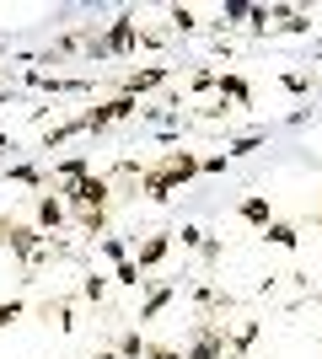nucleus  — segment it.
Listing matches in <instances>:
<instances>
[{
    "mask_svg": "<svg viewBox=\"0 0 322 359\" xmlns=\"http://www.w3.org/2000/svg\"><path fill=\"white\" fill-rule=\"evenodd\" d=\"M194 177H199V156H194V150H167V156L145 161V172H140V194L151 198V204H167V198L183 194Z\"/></svg>",
    "mask_w": 322,
    "mask_h": 359,
    "instance_id": "obj_1",
    "label": "nucleus"
},
{
    "mask_svg": "<svg viewBox=\"0 0 322 359\" xmlns=\"http://www.w3.org/2000/svg\"><path fill=\"white\" fill-rule=\"evenodd\" d=\"M135 48H140V22H135V11H119L113 22H107V32H92V38H86L81 60H86V65L123 60V54H135Z\"/></svg>",
    "mask_w": 322,
    "mask_h": 359,
    "instance_id": "obj_2",
    "label": "nucleus"
},
{
    "mask_svg": "<svg viewBox=\"0 0 322 359\" xmlns=\"http://www.w3.org/2000/svg\"><path fill=\"white\" fill-rule=\"evenodd\" d=\"M54 194H60V204L70 215H86V210H113V177L107 172H86V177H76V182H48Z\"/></svg>",
    "mask_w": 322,
    "mask_h": 359,
    "instance_id": "obj_3",
    "label": "nucleus"
},
{
    "mask_svg": "<svg viewBox=\"0 0 322 359\" xmlns=\"http://www.w3.org/2000/svg\"><path fill=\"white\" fill-rule=\"evenodd\" d=\"M226 344H231L226 316H199V322H194V338L183 344V359H226Z\"/></svg>",
    "mask_w": 322,
    "mask_h": 359,
    "instance_id": "obj_4",
    "label": "nucleus"
},
{
    "mask_svg": "<svg viewBox=\"0 0 322 359\" xmlns=\"http://www.w3.org/2000/svg\"><path fill=\"white\" fill-rule=\"evenodd\" d=\"M135 113H140V102H135V97H119V91H113L107 102L86 107V113H81V123H86V135H102V129H113V123L135 118Z\"/></svg>",
    "mask_w": 322,
    "mask_h": 359,
    "instance_id": "obj_5",
    "label": "nucleus"
},
{
    "mask_svg": "<svg viewBox=\"0 0 322 359\" xmlns=\"http://www.w3.org/2000/svg\"><path fill=\"white\" fill-rule=\"evenodd\" d=\"M172 81V65H140V70H123L113 86H119V97H151V91H161Z\"/></svg>",
    "mask_w": 322,
    "mask_h": 359,
    "instance_id": "obj_6",
    "label": "nucleus"
},
{
    "mask_svg": "<svg viewBox=\"0 0 322 359\" xmlns=\"http://www.w3.org/2000/svg\"><path fill=\"white\" fill-rule=\"evenodd\" d=\"M6 247H11V252L22 257V269L32 273V263L48 252V236L38 231V225H27V220H11V231H6Z\"/></svg>",
    "mask_w": 322,
    "mask_h": 359,
    "instance_id": "obj_7",
    "label": "nucleus"
},
{
    "mask_svg": "<svg viewBox=\"0 0 322 359\" xmlns=\"http://www.w3.org/2000/svg\"><path fill=\"white\" fill-rule=\"evenodd\" d=\"M129 257H135V269H140V273L161 269V263L172 257V231H151V236H140V241H135V252H129Z\"/></svg>",
    "mask_w": 322,
    "mask_h": 359,
    "instance_id": "obj_8",
    "label": "nucleus"
},
{
    "mask_svg": "<svg viewBox=\"0 0 322 359\" xmlns=\"http://www.w3.org/2000/svg\"><path fill=\"white\" fill-rule=\"evenodd\" d=\"M65 220H70V210L60 204V194H54V188L38 194V204H32V225H38L43 236H54V231H65Z\"/></svg>",
    "mask_w": 322,
    "mask_h": 359,
    "instance_id": "obj_9",
    "label": "nucleus"
},
{
    "mask_svg": "<svg viewBox=\"0 0 322 359\" xmlns=\"http://www.w3.org/2000/svg\"><path fill=\"white\" fill-rule=\"evenodd\" d=\"M215 97L242 113V107H253V81H247V75H236V70H231V75H215Z\"/></svg>",
    "mask_w": 322,
    "mask_h": 359,
    "instance_id": "obj_10",
    "label": "nucleus"
},
{
    "mask_svg": "<svg viewBox=\"0 0 322 359\" xmlns=\"http://www.w3.org/2000/svg\"><path fill=\"white\" fill-rule=\"evenodd\" d=\"M236 215H242V225H253V231H263V225L274 220V204H269V194H247L242 204H236Z\"/></svg>",
    "mask_w": 322,
    "mask_h": 359,
    "instance_id": "obj_11",
    "label": "nucleus"
},
{
    "mask_svg": "<svg viewBox=\"0 0 322 359\" xmlns=\"http://www.w3.org/2000/svg\"><path fill=\"white\" fill-rule=\"evenodd\" d=\"M263 241L279 247V252H295V247H301V231H295L290 220H269V225H263Z\"/></svg>",
    "mask_w": 322,
    "mask_h": 359,
    "instance_id": "obj_12",
    "label": "nucleus"
},
{
    "mask_svg": "<svg viewBox=\"0 0 322 359\" xmlns=\"http://www.w3.org/2000/svg\"><path fill=\"white\" fill-rule=\"evenodd\" d=\"M76 135H86L81 113H76V118H65V123H54V129H43V150H60V145H70Z\"/></svg>",
    "mask_w": 322,
    "mask_h": 359,
    "instance_id": "obj_13",
    "label": "nucleus"
},
{
    "mask_svg": "<svg viewBox=\"0 0 322 359\" xmlns=\"http://www.w3.org/2000/svg\"><path fill=\"white\" fill-rule=\"evenodd\" d=\"M172 300H177V285H156L151 295H145V306H140V322H156V316L167 311Z\"/></svg>",
    "mask_w": 322,
    "mask_h": 359,
    "instance_id": "obj_14",
    "label": "nucleus"
},
{
    "mask_svg": "<svg viewBox=\"0 0 322 359\" xmlns=\"http://www.w3.org/2000/svg\"><path fill=\"white\" fill-rule=\"evenodd\" d=\"M258 332H263V322H242V327H231V344H226V354H231V359H247V348L258 344Z\"/></svg>",
    "mask_w": 322,
    "mask_h": 359,
    "instance_id": "obj_15",
    "label": "nucleus"
},
{
    "mask_svg": "<svg viewBox=\"0 0 322 359\" xmlns=\"http://www.w3.org/2000/svg\"><path fill=\"white\" fill-rule=\"evenodd\" d=\"M86 172H97L92 156H65V161H54V177L48 182H76V177H86Z\"/></svg>",
    "mask_w": 322,
    "mask_h": 359,
    "instance_id": "obj_16",
    "label": "nucleus"
},
{
    "mask_svg": "<svg viewBox=\"0 0 322 359\" xmlns=\"http://www.w3.org/2000/svg\"><path fill=\"white\" fill-rule=\"evenodd\" d=\"M11 182H22V188H48V172L38 161H11V172H6Z\"/></svg>",
    "mask_w": 322,
    "mask_h": 359,
    "instance_id": "obj_17",
    "label": "nucleus"
},
{
    "mask_svg": "<svg viewBox=\"0 0 322 359\" xmlns=\"http://www.w3.org/2000/svg\"><path fill=\"white\" fill-rule=\"evenodd\" d=\"M269 145V129H253V135H236V140H226V161H236V156H253V150H263Z\"/></svg>",
    "mask_w": 322,
    "mask_h": 359,
    "instance_id": "obj_18",
    "label": "nucleus"
},
{
    "mask_svg": "<svg viewBox=\"0 0 322 359\" xmlns=\"http://www.w3.org/2000/svg\"><path fill=\"white\" fill-rule=\"evenodd\" d=\"M247 11H253L247 0H226V6L215 11V22H210V27H215V32H226V27H236V22H247Z\"/></svg>",
    "mask_w": 322,
    "mask_h": 359,
    "instance_id": "obj_19",
    "label": "nucleus"
},
{
    "mask_svg": "<svg viewBox=\"0 0 322 359\" xmlns=\"http://www.w3.org/2000/svg\"><path fill=\"white\" fill-rule=\"evenodd\" d=\"M43 316H48V322H60L65 332L76 327V306H70L65 295H48V300H43Z\"/></svg>",
    "mask_w": 322,
    "mask_h": 359,
    "instance_id": "obj_20",
    "label": "nucleus"
},
{
    "mask_svg": "<svg viewBox=\"0 0 322 359\" xmlns=\"http://www.w3.org/2000/svg\"><path fill=\"white\" fill-rule=\"evenodd\" d=\"M113 354H119V359H145V338H140V327H123L119 344H113Z\"/></svg>",
    "mask_w": 322,
    "mask_h": 359,
    "instance_id": "obj_21",
    "label": "nucleus"
},
{
    "mask_svg": "<svg viewBox=\"0 0 322 359\" xmlns=\"http://www.w3.org/2000/svg\"><path fill=\"white\" fill-rule=\"evenodd\" d=\"M113 285H123V290H145L151 279L135 269V257H123V263H113Z\"/></svg>",
    "mask_w": 322,
    "mask_h": 359,
    "instance_id": "obj_22",
    "label": "nucleus"
},
{
    "mask_svg": "<svg viewBox=\"0 0 322 359\" xmlns=\"http://www.w3.org/2000/svg\"><path fill=\"white\" fill-rule=\"evenodd\" d=\"M167 22H172L177 32H183V38H188V32H199V27H204V16L194 11V6H172V11H167Z\"/></svg>",
    "mask_w": 322,
    "mask_h": 359,
    "instance_id": "obj_23",
    "label": "nucleus"
},
{
    "mask_svg": "<svg viewBox=\"0 0 322 359\" xmlns=\"http://www.w3.org/2000/svg\"><path fill=\"white\" fill-rule=\"evenodd\" d=\"M81 300L102 306V300H107V273H86V279H81Z\"/></svg>",
    "mask_w": 322,
    "mask_h": 359,
    "instance_id": "obj_24",
    "label": "nucleus"
},
{
    "mask_svg": "<svg viewBox=\"0 0 322 359\" xmlns=\"http://www.w3.org/2000/svg\"><path fill=\"white\" fill-rule=\"evenodd\" d=\"M76 220H81V231H86L92 241L107 236V210H86V215H76Z\"/></svg>",
    "mask_w": 322,
    "mask_h": 359,
    "instance_id": "obj_25",
    "label": "nucleus"
},
{
    "mask_svg": "<svg viewBox=\"0 0 322 359\" xmlns=\"http://www.w3.org/2000/svg\"><path fill=\"white\" fill-rule=\"evenodd\" d=\"M204 236H210L204 225H183V231H172V247L183 241V252H199V247H204Z\"/></svg>",
    "mask_w": 322,
    "mask_h": 359,
    "instance_id": "obj_26",
    "label": "nucleus"
},
{
    "mask_svg": "<svg viewBox=\"0 0 322 359\" xmlns=\"http://www.w3.org/2000/svg\"><path fill=\"white\" fill-rule=\"evenodd\" d=\"M97 247H102V257H113V263H123V257L135 252V241H129V236H102Z\"/></svg>",
    "mask_w": 322,
    "mask_h": 359,
    "instance_id": "obj_27",
    "label": "nucleus"
},
{
    "mask_svg": "<svg viewBox=\"0 0 322 359\" xmlns=\"http://www.w3.org/2000/svg\"><path fill=\"white\" fill-rule=\"evenodd\" d=\"M279 86H285V91H295V97H307V91H311V75H301V70H285V75H279Z\"/></svg>",
    "mask_w": 322,
    "mask_h": 359,
    "instance_id": "obj_28",
    "label": "nucleus"
},
{
    "mask_svg": "<svg viewBox=\"0 0 322 359\" xmlns=\"http://www.w3.org/2000/svg\"><path fill=\"white\" fill-rule=\"evenodd\" d=\"M279 32H311V16L307 11H285L279 16Z\"/></svg>",
    "mask_w": 322,
    "mask_h": 359,
    "instance_id": "obj_29",
    "label": "nucleus"
},
{
    "mask_svg": "<svg viewBox=\"0 0 322 359\" xmlns=\"http://www.w3.org/2000/svg\"><path fill=\"white\" fill-rule=\"evenodd\" d=\"M215 75H220V70H194V75H188V91H194V97L215 91Z\"/></svg>",
    "mask_w": 322,
    "mask_h": 359,
    "instance_id": "obj_30",
    "label": "nucleus"
},
{
    "mask_svg": "<svg viewBox=\"0 0 322 359\" xmlns=\"http://www.w3.org/2000/svg\"><path fill=\"white\" fill-rule=\"evenodd\" d=\"M226 113H236L231 102H220V97H210V102H199V118H226Z\"/></svg>",
    "mask_w": 322,
    "mask_h": 359,
    "instance_id": "obj_31",
    "label": "nucleus"
},
{
    "mask_svg": "<svg viewBox=\"0 0 322 359\" xmlns=\"http://www.w3.org/2000/svg\"><path fill=\"white\" fill-rule=\"evenodd\" d=\"M22 311H27V300H6V306H0V327H11V322H22Z\"/></svg>",
    "mask_w": 322,
    "mask_h": 359,
    "instance_id": "obj_32",
    "label": "nucleus"
},
{
    "mask_svg": "<svg viewBox=\"0 0 322 359\" xmlns=\"http://www.w3.org/2000/svg\"><path fill=\"white\" fill-rule=\"evenodd\" d=\"M226 156H199V172H204V177H220V172H226Z\"/></svg>",
    "mask_w": 322,
    "mask_h": 359,
    "instance_id": "obj_33",
    "label": "nucleus"
},
{
    "mask_svg": "<svg viewBox=\"0 0 322 359\" xmlns=\"http://www.w3.org/2000/svg\"><path fill=\"white\" fill-rule=\"evenodd\" d=\"M199 257H204V263H220V257H226V241H215V236H204Z\"/></svg>",
    "mask_w": 322,
    "mask_h": 359,
    "instance_id": "obj_34",
    "label": "nucleus"
},
{
    "mask_svg": "<svg viewBox=\"0 0 322 359\" xmlns=\"http://www.w3.org/2000/svg\"><path fill=\"white\" fill-rule=\"evenodd\" d=\"M145 359H183V348H172V344H145Z\"/></svg>",
    "mask_w": 322,
    "mask_h": 359,
    "instance_id": "obj_35",
    "label": "nucleus"
},
{
    "mask_svg": "<svg viewBox=\"0 0 322 359\" xmlns=\"http://www.w3.org/2000/svg\"><path fill=\"white\" fill-rule=\"evenodd\" d=\"M247 22H253V32H269V6H253V11H247Z\"/></svg>",
    "mask_w": 322,
    "mask_h": 359,
    "instance_id": "obj_36",
    "label": "nucleus"
},
{
    "mask_svg": "<svg viewBox=\"0 0 322 359\" xmlns=\"http://www.w3.org/2000/svg\"><path fill=\"white\" fill-rule=\"evenodd\" d=\"M167 43V38H161V32H151V27H140V48H161Z\"/></svg>",
    "mask_w": 322,
    "mask_h": 359,
    "instance_id": "obj_37",
    "label": "nucleus"
},
{
    "mask_svg": "<svg viewBox=\"0 0 322 359\" xmlns=\"http://www.w3.org/2000/svg\"><path fill=\"white\" fill-rule=\"evenodd\" d=\"M6 231H11V220H6V215H0V247H6Z\"/></svg>",
    "mask_w": 322,
    "mask_h": 359,
    "instance_id": "obj_38",
    "label": "nucleus"
},
{
    "mask_svg": "<svg viewBox=\"0 0 322 359\" xmlns=\"http://www.w3.org/2000/svg\"><path fill=\"white\" fill-rule=\"evenodd\" d=\"M92 359H119V354H113V348H97V354Z\"/></svg>",
    "mask_w": 322,
    "mask_h": 359,
    "instance_id": "obj_39",
    "label": "nucleus"
},
{
    "mask_svg": "<svg viewBox=\"0 0 322 359\" xmlns=\"http://www.w3.org/2000/svg\"><path fill=\"white\" fill-rule=\"evenodd\" d=\"M311 231H322V210H317V220H311Z\"/></svg>",
    "mask_w": 322,
    "mask_h": 359,
    "instance_id": "obj_40",
    "label": "nucleus"
}]
</instances>
